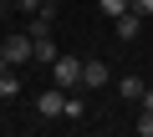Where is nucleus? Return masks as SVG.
Returning a JSON list of instances; mask_svg holds the SVG:
<instances>
[{
    "label": "nucleus",
    "instance_id": "nucleus-1",
    "mask_svg": "<svg viewBox=\"0 0 153 137\" xmlns=\"http://www.w3.org/2000/svg\"><path fill=\"white\" fill-rule=\"evenodd\" d=\"M0 56H5L10 66H26V61H36V41H31V31H26V36H5Z\"/></svg>",
    "mask_w": 153,
    "mask_h": 137
},
{
    "label": "nucleus",
    "instance_id": "nucleus-2",
    "mask_svg": "<svg viewBox=\"0 0 153 137\" xmlns=\"http://www.w3.org/2000/svg\"><path fill=\"white\" fill-rule=\"evenodd\" d=\"M51 76H56V86L76 92V86H82V61H76V56H56L51 61Z\"/></svg>",
    "mask_w": 153,
    "mask_h": 137
},
{
    "label": "nucleus",
    "instance_id": "nucleus-3",
    "mask_svg": "<svg viewBox=\"0 0 153 137\" xmlns=\"http://www.w3.org/2000/svg\"><path fill=\"white\" fill-rule=\"evenodd\" d=\"M36 112H41V117H61V112H66V86L41 92V97H36Z\"/></svg>",
    "mask_w": 153,
    "mask_h": 137
},
{
    "label": "nucleus",
    "instance_id": "nucleus-4",
    "mask_svg": "<svg viewBox=\"0 0 153 137\" xmlns=\"http://www.w3.org/2000/svg\"><path fill=\"white\" fill-rule=\"evenodd\" d=\"M107 81H112L107 61H82V86H87V92H97V86H107Z\"/></svg>",
    "mask_w": 153,
    "mask_h": 137
},
{
    "label": "nucleus",
    "instance_id": "nucleus-5",
    "mask_svg": "<svg viewBox=\"0 0 153 137\" xmlns=\"http://www.w3.org/2000/svg\"><path fill=\"white\" fill-rule=\"evenodd\" d=\"M56 31V5H41L36 15H31V41H41V36H51Z\"/></svg>",
    "mask_w": 153,
    "mask_h": 137
},
{
    "label": "nucleus",
    "instance_id": "nucleus-6",
    "mask_svg": "<svg viewBox=\"0 0 153 137\" xmlns=\"http://www.w3.org/2000/svg\"><path fill=\"white\" fill-rule=\"evenodd\" d=\"M0 97H5V102L21 97V76H16V66H10L5 56H0Z\"/></svg>",
    "mask_w": 153,
    "mask_h": 137
},
{
    "label": "nucleus",
    "instance_id": "nucleus-7",
    "mask_svg": "<svg viewBox=\"0 0 153 137\" xmlns=\"http://www.w3.org/2000/svg\"><path fill=\"white\" fill-rule=\"evenodd\" d=\"M138 31H143V15H133V10L117 15V36H123V41H138Z\"/></svg>",
    "mask_w": 153,
    "mask_h": 137
},
{
    "label": "nucleus",
    "instance_id": "nucleus-8",
    "mask_svg": "<svg viewBox=\"0 0 153 137\" xmlns=\"http://www.w3.org/2000/svg\"><path fill=\"white\" fill-rule=\"evenodd\" d=\"M143 86H148L143 76H123V81H117V97H128V102H138V97H143Z\"/></svg>",
    "mask_w": 153,
    "mask_h": 137
},
{
    "label": "nucleus",
    "instance_id": "nucleus-9",
    "mask_svg": "<svg viewBox=\"0 0 153 137\" xmlns=\"http://www.w3.org/2000/svg\"><path fill=\"white\" fill-rule=\"evenodd\" d=\"M97 10H102L107 21H117V15H128V10H133V0H97Z\"/></svg>",
    "mask_w": 153,
    "mask_h": 137
},
{
    "label": "nucleus",
    "instance_id": "nucleus-10",
    "mask_svg": "<svg viewBox=\"0 0 153 137\" xmlns=\"http://www.w3.org/2000/svg\"><path fill=\"white\" fill-rule=\"evenodd\" d=\"M61 117H66V122H82V117H87V102L76 97V92H66V112H61Z\"/></svg>",
    "mask_w": 153,
    "mask_h": 137
},
{
    "label": "nucleus",
    "instance_id": "nucleus-11",
    "mask_svg": "<svg viewBox=\"0 0 153 137\" xmlns=\"http://www.w3.org/2000/svg\"><path fill=\"white\" fill-rule=\"evenodd\" d=\"M56 56H61V51H56V41H51V36H41V41H36V61H46V66H51Z\"/></svg>",
    "mask_w": 153,
    "mask_h": 137
},
{
    "label": "nucleus",
    "instance_id": "nucleus-12",
    "mask_svg": "<svg viewBox=\"0 0 153 137\" xmlns=\"http://www.w3.org/2000/svg\"><path fill=\"white\" fill-rule=\"evenodd\" d=\"M10 5H16V10H21V15H36V10H41V5H46V0H10Z\"/></svg>",
    "mask_w": 153,
    "mask_h": 137
},
{
    "label": "nucleus",
    "instance_id": "nucleus-13",
    "mask_svg": "<svg viewBox=\"0 0 153 137\" xmlns=\"http://www.w3.org/2000/svg\"><path fill=\"white\" fill-rule=\"evenodd\" d=\"M133 15H143V21H148V15H153V0H133Z\"/></svg>",
    "mask_w": 153,
    "mask_h": 137
},
{
    "label": "nucleus",
    "instance_id": "nucleus-14",
    "mask_svg": "<svg viewBox=\"0 0 153 137\" xmlns=\"http://www.w3.org/2000/svg\"><path fill=\"white\" fill-rule=\"evenodd\" d=\"M138 137H153V112H143V122H138Z\"/></svg>",
    "mask_w": 153,
    "mask_h": 137
},
{
    "label": "nucleus",
    "instance_id": "nucleus-15",
    "mask_svg": "<svg viewBox=\"0 0 153 137\" xmlns=\"http://www.w3.org/2000/svg\"><path fill=\"white\" fill-rule=\"evenodd\" d=\"M138 102H143V112H153V86H143V97H138Z\"/></svg>",
    "mask_w": 153,
    "mask_h": 137
},
{
    "label": "nucleus",
    "instance_id": "nucleus-16",
    "mask_svg": "<svg viewBox=\"0 0 153 137\" xmlns=\"http://www.w3.org/2000/svg\"><path fill=\"white\" fill-rule=\"evenodd\" d=\"M0 21H5V0H0Z\"/></svg>",
    "mask_w": 153,
    "mask_h": 137
},
{
    "label": "nucleus",
    "instance_id": "nucleus-17",
    "mask_svg": "<svg viewBox=\"0 0 153 137\" xmlns=\"http://www.w3.org/2000/svg\"><path fill=\"white\" fill-rule=\"evenodd\" d=\"M46 5H61V0H46Z\"/></svg>",
    "mask_w": 153,
    "mask_h": 137
}]
</instances>
